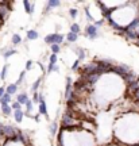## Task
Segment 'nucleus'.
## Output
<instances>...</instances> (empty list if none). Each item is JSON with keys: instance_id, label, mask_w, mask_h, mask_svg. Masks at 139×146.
Instances as JSON below:
<instances>
[{"instance_id": "7ed1b4c3", "label": "nucleus", "mask_w": 139, "mask_h": 146, "mask_svg": "<svg viewBox=\"0 0 139 146\" xmlns=\"http://www.w3.org/2000/svg\"><path fill=\"white\" fill-rule=\"evenodd\" d=\"M84 35L89 38V39H96L100 37V33H99V28L95 27L93 24H88L85 27V31H84Z\"/></svg>"}, {"instance_id": "0eeeda50", "label": "nucleus", "mask_w": 139, "mask_h": 146, "mask_svg": "<svg viewBox=\"0 0 139 146\" xmlns=\"http://www.w3.org/2000/svg\"><path fill=\"white\" fill-rule=\"evenodd\" d=\"M72 88H73L72 77L68 76L66 77V87H65V99H69V96H70V93H72Z\"/></svg>"}, {"instance_id": "4be33fe9", "label": "nucleus", "mask_w": 139, "mask_h": 146, "mask_svg": "<svg viewBox=\"0 0 139 146\" xmlns=\"http://www.w3.org/2000/svg\"><path fill=\"white\" fill-rule=\"evenodd\" d=\"M19 43H22V37L19 35V34H14L12 35V45H19Z\"/></svg>"}, {"instance_id": "f3484780", "label": "nucleus", "mask_w": 139, "mask_h": 146, "mask_svg": "<svg viewBox=\"0 0 139 146\" xmlns=\"http://www.w3.org/2000/svg\"><path fill=\"white\" fill-rule=\"evenodd\" d=\"M77 39H78V35H76V34L70 33V31L66 34V41L69 43H74V42H77Z\"/></svg>"}, {"instance_id": "c85d7f7f", "label": "nucleus", "mask_w": 139, "mask_h": 146, "mask_svg": "<svg viewBox=\"0 0 139 146\" xmlns=\"http://www.w3.org/2000/svg\"><path fill=\"white\" fill-rule=\"evenodd\" d=\"M57 54H50V57H49V64H51V65H56L57 64Z\"/></svg>"}, {"instance_id": "9b49d317", "label": "nucleus", "mask_w": 139, "mask_h": 146, "mask_svg": "<svg viewBox=\"0 0 139 146\" xmlns=\"http://www.w3.org/2000/svg\"><path fill=\"white\" fill-rule=\"evenodd\" d=\"M23 116H24V112H23L22 110H16V111H14V119H15V122H16V123H20V122H22Z\"/></svg>"}, {"instance_id": "a19ab883", "label": "nucleus", "mask_w": 139, "mask_h": 146, "mask_svg": "<svg viewBox=\"0 0 139 146\" xmlns=\"http://www.w3.org/2000/svg\"><path fill=\"white\" fill-rule=\"evenodd\" d=\"M3 24H4V19H1V18H0V27H1Z\"/></svg>"}, {"instance_id": "72a5a7b5", "label": "nucleus", "mask_w": 139, "mask_h": 146, "mask_svg": "<svg viewBox=\"0 0 139 146\" xmlns=\"http://www.w3.org/2000/svg\"><path fill=\"white\" fill-rule=\"evenodd\" d=\"M33 64H34V62L31 61V60H28V61L26 62V66H24V70H30V69L33 68Z\"/></svg>"}, {"instance_id": "a878e982", "label": "nucleus", "mask_w": 139, "mask_h": 146, "mask_svg": "<svg viewBox=\"0 0 139 146\" xmlns=\"http://www.w3.org/2000/svg\"><path fill=\"white\" fill-rule=\"evenodd\" d=\"M24 77H26V70L20 72V74H19V79L16 80V83H15V84H16L18 87H19V85H20V84L23 83V81H24Z\"/></svg>"}, {"instance_id": "a211bd4d", "label": "nucleus", "mask_w": 139, "mask_h": 146, "mask_svg": "<svg viewBox=\"0 0 139 146\" xmlns=\"http://www.w3.org/2000/svg\"><path fill=\"white\" fill-rule=\"evenodd\" d=\"M70 33L76 34V35H78V34L81 33V27H80L78 23H72L70 24Z\"/></svg>"}, {"instance_id": "2f4dec72", "label": "nucleus", "mask_w": 139, "mask_h": 146, "mask_svg": "<svg viewBox=\"0 0 139 146\" xmlns=\"http://www.w3.org/2000/svg\"><path fill=\"white\" fill-rule=\"evenodd\" d=\"M33 96H34V97L31 99L33 104H39V93H38V92H35V93H34Z\"/></svg>"}, {"instance_id": "2eb2a0df", "label": "nucleus", "mask_w": 139, "mask_h": 146, "mask_svg": "<svg viewBox=\"0 0 139 146\" xmlns=\"http://www.w3.org/2000/svg\"><path fill=\"white\" fill-rule=\"evenodd\" d=\"M38 114L39 115H46V116H47V108H46V103H45V101H41V103H39Z\"/></svg>"}, {"instance_id": "c9c22d12", "label": "nucleus", "mask_w": 139, "mask_h": 146, "mask_svg": "<svg viewBox=\"0 0 139 146\" xmlns=\"http://www.w3.org/2000/svg\"><path fill=\"white\" fill-rule=\"evenodd\" d=\"M132 97H134V100H138V101H139V89H138V91H135V92H134Z\"/></svg>"}, {"instance_id": "6ab92c4d", "label": "nucleus", "mask_w": 139, "mask_h": 146, "mask_svg": "<svg viewBox=\"0 0 139 146\" xmlns=\"http://www.w3.org/2000/svg\"><path fill=\"white\" fill-rule=\"evenodd\" d=\"M11 99H12V96L4 93V95L0 97V104H10V103H11Z\"/></svg>"}, {"instance_id": "b1692460", "label": "nucleus", "mask_w": 139, "mask_h": 146, "mask_svg": "<svg viewBox=\"0 0 139 146\" xmlns=\"http://www.w3.org/2000/svg\"><path fill=\"white\" fill-rule=\"evenodd\" d=\"M7 72H8V64H6V65L3 66V69L0 70V80H6Z\"/></svg>"}, {"instance_id": "6e6552de", "label": "nucleus", "mask_w": 139, "mask_h": 146, "mask_svg": "<svg viewBox=\"0 0 139 146\" xmlns=\"http://www.w3.org/2000/svg\"><path fill=\"white\" fill-rule=\"evenodd\" d=\"M139 89V80L138 81H134V83H131V84L127 85V95H130V97H132L134 92L135 91Z\"/></svg>"}, {"instance_id": "423d86ee", "label": "nucleus", "mask_w": 139, "mask_h": 146, "mask_svg": "<svg viewBox=\"0 0 139 146\" xmlns=\"http://www.w3.org/2000/svg\"><path fill=\"white\" fill-rule=\"evenodd\" d=\"M23 7H24V11H26V14H28V15H33V14H34V8H35V3H34V1H27V0H24V1H23Z\"/></svg>"}, {"instance_id": "c756f323", "label": "nucleus", "mask_w": 139, "mask_h": 146, "mask_svg": "<svg viewBox=\"0 0 139 146\" xmlns=\"http://www.w3.org/2000/svg\"><path fill=\"white\" fill-rule=\"evenodd\" d=\"M69 15H70V16H72L73 19H74V18H77V15H78V10H77V8H70V10H69Z\"/></svg>"}, {"instance_id": "ea45409f", "label": "nucleus", "mask_w": 139, "mask_h": 146, "mask_svg": "<svg viewBox=\"0 0 139 146\" xmlns=\"http://www.w3.org/2000/svg\"><path fill=\"white\" fill-rule=\"evenodd\" d=\"M38 65H39V68H41V69H42L43 72H46V70H45V66H43V64H42V62H38Z\"/></svg>"}, {"instance_id": "f03ea898", "label": "nucleus", "mask_w": 139, "mask_h": 146, "mask_svg": "<svg viewBox=\"0 0 139 146\" xmlns=\"http://www.w3.org/2000/svg\"><path fill=\"white\" fill-rule=\"evenodd\" d=\"M64 35L62 34H58V33H53V34H49V35H46L45 37V42L47 43V45H62V42H64Z\"/></svg>"}, {"instance_id": "4c0bfd02", "label": "nucleus", "mask_w": 139, "mask_h": 146, "mask_svg": "<svg viewBox=\"0 0 139 146\" xmlns=\"http://www.w3.org/2000/svg\"><path fill=\"white\" fill-rule=\"evenodd\" d=\"M39 116H41L39 114H37V115H34V116H33L34 120H35V122H39Z\"/></svg>"}, {"instance_id": "f257e3e1", "label": "nucleus", "mask_w": 139, "mask_h": 146, "mask_svg": "<svg viewBox=\"0 0 139 146\" xmlns=\"http://www.w3.org/2000/svg\"><path fill=\"white\" fill-rule=\"evenodd\" d=\"M18 133H19V130L11 124H4V127H3V137L8 142H12V139L18 135Z\"/></svg>"}, {"instance_id": "aec40b11", "label": "nucleus", "mask_w": 139, "mask_h": 146, "mask_svg": "<svg viewBox=\"0 0 139 146\" xmlns=\"http://www.w3.org/2000/svg\"><path fill=\"white\" fill-rule=\"evenodd\" d=\"M49 131H50L51 135H56L57 133H58V123H57V122H53V123L50 124V127H49Z\"/></svg>"}, {"instance_id": "39448f33", "label": "nucleus", "mask_w": 139, "mask_h": 146, "mask_svg": "<svg viewBox=\"0 0 139 146\" xmlns=\"http://www.w3.org/2000/svg\"><path fill=\"white\" fill-rule=\"evenodd\" d=\"M123 80H124V83L128 85V84H131V83H134V81H138V80H139V76L136 74V73H134L132 70H131V72H128L127 74H126V76L123 77Z\"/></svg>"}, {"instance_id": "9d476101", "label": "nucleus", "mask_w": 139, "mask_h": 146, "mask_svg": "<svg viewBox=\"0 0 139 146\" xmlns=\"http://www.w3.org/2000/svg\"><path fill=\"white\" fill-rule=\"evenodd\" d=\"M24 106H26V112H24V115L31 116V112H33V110H34V104H33V101H31V99H28V100L24 103Z\"/></svg>"}, {"instance_id": "5701e85b", "label": "nucleus", "mask_w": 139, "mask_h": 146, "mask_svg": "<svg viewBox=\"0 0 139 146\" xmlns=\"http://www.w3.org/2000/svg\"><path fill=\"white\" fill-rule=\"evenodd\" d=\"M18 51L15 50V49H7L6 51H4V53H3V57H4V58H10V57L11 56H14V54H16Z\"/></svg>"}, {"instance_id": "412c9836", "label": "nucleus", "mask_w": 139, "mask_h": 146, "mask_svg": "<svg viewBox=\"0 0 139 146\" xmlns=\"http://www.w3.org/2000/svg\"><path fill=\"white\" fill-rule=\"evenodd\" d=\"M41 84H42V77H39V79H37V81L33 84V87H31V91H33L34 93L35 92H38V88L41 87Z\"/></svg>"}, {"instance_id": "1a4fd4ad", "label": "nucleus", "mask_w": 139, "mask_h": 146, "mask_svg": "<svg viewBox=\"0 0 139 146\" xmlns=\"http://www.w3.org/2000/svg\"><path fill=\"white\" fill-rule=\"evenodd\" d=\"M18 92V85L16 84H10V85H7V88H6V93L7 95H15Z\"/></svg>"}, {"instance_id": "473e14b6", "label": "nucleus", "mask_w": 139, "mask_h": 146, "mask_svg": "<svg viewBox=\"0 0 139 146\" xmlns=\"http://www.w3.org/2000/svg\"><path fill=\"white\" fill-rule=\"evenodd\" d=\"M78 68H80V61L76 60V61L73 62V65H72V70H78Z\"/></svg>"}, {"instance_id": "f704fd0d", "label": "nucleus", "mask_w": 139, "mask_h": 146, "mask_svg": "<svg viewBox=\"0 0 139 146\" xmlns=\"http://www.w3.org/2000/svg\"><path fill=\"white\" fill-rule=\"evenodd\" d=\"M3 127H4V124L0 122V141L4 139V137H3Z\"/></svg>"}, {"instance_id": "dca6fc26", "label": "nucleus", "mask_w": 139, "mask_h": 146, "mask_svg": "<svg viewBox=\"0 0 139 146\" xmlns=\"http://www.w3.org/2000/svg\"><path fill=\"white\" fill-rule=\"evenodd\" d=\"M61 6V1H58V0H49L47 3H46V8H56V7H60Z\"/></svg>"}, {"instance_id": "ddd939ff", "label": "nucleus", "mask_w": 139, "mask_h": 146, "mask_svg": "<svg viewBox=\"0 0 139 146\" xmlns=\"http://www.w3.org/2000/svg\"><path fill=\"white\" fill-rule=\"evenodd\" d=\"M27 100H28V95L26 93V92L19 93V95H18V97H16V101L19 103V104H20V106H22V104H24V103H26Z\"/></svg>"}, {"instance_id": "cd10ccee", "label": "nucleus", "mask_w": 139, "mask_h": 146, "mask_svg": "<svg viewBox=\"0 0 139 146\" xmlns=\"http://www.w3.org/2000/svg\"><path fill=\"white\" fill-rule=\"evenodd\" d=\"M84 12H85V16L88 18L89 22H95V18L90 15V11H89V8H85V10H84Z\"/></svg>"}, {"instance_id": "bb28decb", "label": "nucleus", "mask_w": 139, "mask_h": 146, "mask_svg": "<svg viewBox=\"0 0 139 146\" xmlns=\"http://www.w3.org/2000/svg\"><path fill=\"white\" fill-rule=\"evenodd\" d=\"M50 50H51V54H57L61 51V46L60 45H50Z\"/></svg>"}, {"instance_id": "393cba45", "label": "nucleus", "mask_w": 139, "mask_h": 146, "mask_svg": "<svg viewBox=\"0 0 139 146\" xmlns=\"http://www.w3.org/2000/svg\"><path fill=\"white\" fill-rule=\"evenodd\" d=\"M85 56H87V54H85V50H84V49H77V60L78 61L81 62L84 58H85Z\"/></svg>"}, {"instance_id": "f8f14e48", "label": "nucleus", "mask_w": 139, "mask_h": 146, "mask_svg": "<svg viewBox=\"0 0 139 146\" xmlns=\"http://www.w3.org/2000/svg\"><path fill=\"white\" fill-rule=\"evenodd\" d=\"M1 112H3V115H6V116H10L12 114V108L10 104H1Z\"/></svg>"}, {"instance_id": "4468645a", "label": "nucleus", "mask_w": 139, "mask_h": 146, "mask_svg": "<svg viewBox=\"0 0 139 146\" xmlns=\"http://www.w3.org/2000/svg\"><path fill=\"white\" fill-rule=\"evenodd\" d=\"M38 37H39V34L37 30H28L27 31V39L35 41V39H38Z\"/></svg>"}, {"instance_id": "e433bc0d", "label": "nucleus", "mask_w": 139, "mask_h": 146, "mask_svg": "<svg viewBox=\"0 0 139 146\" xmlns=\"http://www.w3.org/2000/svg\"><path fill=\"white\" fill-rule=\"evenodd\" d=\"M4 93H6V88H4V87H0V97L4 95Z\"/></svg>"}, {"instance_id": "7c9ffc66", "label": "nucleus", "mask_w": 139, "mask_h": 146, "mask_svg": "<svg viewBox=\"0 0 139 146\" xmlns=\"http://www.w3.org/2000/svg\"><path fill=\"white\" fill-rule=\"evenodd\" d=\"M11 108H12V111H16V110H22V106H20L18 101H14L11 104Z\"/></svg>"}, {"instance_id": "20e7f679", "label": "nucleus", "mask_w": 139, "mask_h": 146, "mask_svg": "<svg viewBox=\"0 0 139 146\" xmlns=\"http://www.w3.org/2000/svg\"><path fill=\"white\" fill-rule=\"evenodd\" d=\"M128 72H131V69L127 66V65H116V66H112L111 68V73H116L117 76L120 77H124Z\"/></svg>"}, {"instance_id": "58836bf2", "label": "nucleus", "mask_w": 139, "mask_h": 146, "mask_svg": "<svg viewBox=\"0 0 139 146\" xmlns=\"http://www.w3.org/2000/svg\"><path fill=\"white\" fill-rule=\"evenodd\" d=\"M58 70H60V66H58V65H54V68H53V72H58Z\"/></svg>"}]
</instances>
